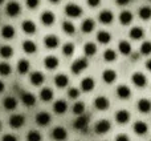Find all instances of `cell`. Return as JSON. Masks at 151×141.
Returning a JSON list of instances; mask_svg holds the SVG:
<instances>
[{
	"mask_svg": "<svg viewBox=\"0 0 151 141\" xmlns=\"http://www.w3.org/2000/svg\"><path fill=\"white\" fill-rule=\"evenodd\" d=\"M110 129H111V124H110V121L106 120V118H101V120H98L94 124V132H96L97 134H105V133H107Z\"/></svg>",
	"mask_w": 151,
	"mask_h": 141,
	"instance_id": "cell-1",
	"label": "cell"
},
{
	"mask_svg": "<svg viewBox=\"0 0 151 141\" xmlns=\"http://www.w3.org/2000/svg\"><path fill=\"white\" fill-rule=\"evenodd\" d=\"M89 121H90L89 116H86V115H80V116H77V118L74 120L73 128L77 129V131L85 132L86 128H88V125H89Z\"/></svg>",
	"mask_w": 151,
	"mask_h": 141,
	"instance_id": "cell-2",
	"label": "cell"
},
{
	"mask_svg": "<svg viewBox=\"0 0 151 141\" xmlns=\"http://www.w3.org/2000/svg\"><path fill=\"white\" fill-rule=\"evenodd\" d=\"M131 81H133V84L135 86H138V88H145L147 84V77L142 72H135L131 76Z\"/></svg>",
	"mask_w": 151,
	"mask_h": 141,
	"instance_id": "cell-3",
	"label": "cell"
},
{
	"mask_svg": "<svg viewBox=\"0 0 151 141\" xmlns=\"http://www.w3.org/2000/svg\"><path fill=\"white\" fill-rule=\"evenodd\" d=\"M89 63L86 59H77V60L74 61L73 64H72V72L74 73V75H78V73H81L82 70H85L88 68Z\"/></svg>",
	"mask_w": 151,
	"mask_h": 141,
	"instance_id": "cell-4",
	"label": "cell"
},
{
	"mask_svg": "<svg viewBox=\"0 0 151 141\" xmlns=\"http://www.w3.org/2000/svg\"><path fill=\"white\" fill-rule=\"evenodd\" d=\"M5 12H7L8 16L15 17V16H17L21 12V5L17 1H9L7 4V7H5Z\"/></svg>",
	"mask_w": 151,
	"mask_h": 141,
	"instance_id": "cell-5",
	"label": "cell"
},
{
	"mask_svg": "<svg viewBox=\"0 0 151 141\" xmlns=\"http://www.w3.org/2000/svg\"><path fill=\"white\" fill-rule=\"evenodd\" d=\"M52 139L56 141H65L68 139V132L64 126H56L52 131Z\"/></svg>",
	"mask_w": 151,
	"mask_h": 141,
	"instance_id": "cell-6",
	"label": "cell"
},
{
	"mask_svg": "<svg viewBox=\"0 0 151 141\" xmlns=\"http://www.w3.org/2000/svg\"><path fill=\"white\" fill-rule=\"evenodd\" d=\"M65 13L69 17H78V16H81V13H82V8H81L80 5L70 3V4H68L65 7Z\"/></svg>",
	"mask_w": 151,
	"mask_h": 141,
	"instance_id": "cell-7",
	"label": "cell"
},
{
	"mask_svg": "<svg viewBox=\"0 0 151 141\" xmlns=\"http://www.w3.org/2000/svg\"><path fill=\"white\" fill-rule=\"evenodd\" d=\"M133 131H134V133L138 134V136H143V134H146L147 131H149V125L142 120L135 121L133 125Z\"/></svg>",
	"mask_w": 151,
	"mask_h": 141,
	"instance_id": "cell-8",
	"label": "cell"
},
{
	"mask_svg": "<svg viewBox=\"0 0 151 141\" xmlns=\"http://www.w3.org/2000/svg\"><path fill=\"white\" fill-rule=\"evenodd\" d=\"M20 99L23 101V104L27 105V107H33L36 104V96L31 92H21Z\"/></svg>",
	"mask_w": 151,
	"mask_h": 141,
	"instance_id": "cell-9",
	"label": "cell"
},
{
	"mask_svg": "<svg viewBox=\"0 0 151 141\" xmlns=\"http://www.w3.org/2000/svg\"><path fill=\"white\" fill-rule=\"evenodd\" d=\"M109 105H110V101L105 96H98L94 100V107L98 110H106L109 108Z\"/></svg>",
	"mask_w": 151,
	"mask_h": 141,
	"instance_id": "cell-10",
	"label": "cell"
},
{
	"mask_svg": "<svg viewBox=\"0 0 151 141\" xmlns=\"http://www.w3.org/2000/svg\"><path fill=\"white\" fill-rule=\"evenodd\" d=\"M25 123V117L23 115H12L9 117V125L12 128L17 129V128H21Z\"/></svg>",
	"mask_w": 151,
	"mask_h": 141,
	"instance_id": "cell-11",
	"label": "cell"
},
{
	"mask_svg": "<svg viewBox=\"0 0 151 141\" xmlns=\"http://www.w3.org/2000/svg\"><path fill=\"white\" fill-rule=\"evenodd\" d=\"M130 120V112L126 109H119L115 112V121L118 124H126Z\"/></svg>",
	"mask_w": 151,
	"mask_h": 141,
	"instance_id": "cell-12",
	"label": "cell"
},
{
	"mask_svg": "<svg viewBox=\"0 0 151 141\" xmlns=\"http://www.w3.org/2000/svg\"><path fill=\"white\" fill-rule=\"evenodd\" d=\"M50 120H52V117L48 112H39L36 115V123L40 126H47L50 123Z\"/></svg>",
	"mask_w": 151,
	"mask_h": 141,
	"instance_id": "cell-13",
	"label": "cell"
},
{
	"mask_svg": "<svg viewBox=\"0 0 151 141\" xmlns=\"http://www.w3.org/2000/svg\"><path fill=\"white\" fill-rule=\"evenodd\" d=\"M44 44H45V47L49 48V49H55V48L58 47L60 40H58V37L55 36V35H48L44 39Z\"/></svg>",
	"mask_w": 151,
	"mask_h": 141,
	"instance_id": "cell-14",
	"label": "cell"
},
{
	"mask_svg": "<svg viewBox=\"0 0 151 141\" xmlns=\"http://www.w3.org/2000/svg\"><path fill=\"white\" fill-rule=\"evenodd\" d=\"M117 96L119 97L121 100H127L129 97L131 96V89L129 88L127 85H118L117 86Z\"/></svg>",
	"mask_w": 151,
	"mask_h": 141,
	"instance_id": "cell-15",
	"label": "cell"
},
{
	"mask_svg": "<svg viewBox=\"0 0 151 141\" xmlns=\"http://www.w3.org/2000/svg\"><path fill=\"white\" fill-rule=\"evenodd\" d=\"M137 108L141 113H149L151 110V101L149 99H141L137 102Z\"/></svg>",
	"mask_w": 151,
	"mask_h": 141,
	"instance_id": "cell-16",
	"label": "cell"
},
{
	"mask_svg": "<svg viewBox=\"0 0 151 141\" xmlns=\"http://www.w3.org/2000/svg\"><path fill=\"white\" fill-rule=\"evenodd\" d=\"M66 109H68V102H66L65 100H57V101L53 104V110H55V113H57V115L65 113Z\"/></svg>",
	"mask_w": 151,
	"mask_h": 141,
	"instance_id": "cell-17",
	"label": "cell"
},
{
	"mask_svg": "<svg viewBox=\"0 0 151 141\" xmlns=\"http://www.w3.org/2000/svg\"><path fill=\"white\" fill-rule=\"evenodd\" d=\"M40 19H41V23L44 24V25H52L53 23H55V13L50 12V11H45V12L41 13V16H40Z\"/></svg>",
	"mask_w": 151,
	"mask_h": 141,
	"instance_id": "cell-18",
	"label": "cell"
},
{
	"mask_svg": "<svg viewBox=\"0 0 151 141\" xmlns=\"http://www.w3.org/2000/svg\"><path fill=\"white\" fill-rule=\"evenodd\" d=\"M115 78H117V73H115L114 69H106V70H104V73H102V80H104L106 84L114 83Z\"/></svg>",
	"mask_w": 151,
	"mask_h": 141,
	"instance_id": "cell-19",
	"label": "cell"
},
{
	"mask_svg": "<svg viewBox=\"0 0 151 141\" xmlns=\"http://www.w3.org/2000/svg\"><path fill=\"white\" fill-rule=\"evenodd\" d=\"M94 85H96V83H94L93 77H85L81 81V89L83 92H91L94 89Z\"/></svg>",
	"mask_w": 151,
	"mask_h": 141,
	"instance_id": "cell-20",
	"label": "cell"
},
{
	"mask_svg": "<svg viewBox=\"0 0 151 141\" xmlns=\"http://www.w3.org/2000/svg\"><path fill=\"white\" fill-rule=\"evenodd\" d=\"M29 81H31L33 85H41L42 83H44V75H42L41 72H39V70H36V72H32L31 76H29Z\"/></svg>",
	"mask_w": 151,
	"mask_h": 141,
	"instance_id": "cell-21",
	"label": "cell"
},
{
	"mask_svg": "<svg viewBox=\"0 0 151 141\" xmlns=\"http://www.w3.org/2000/svg\"><path fill=\"white\" fill-rule=\"evenodd\" d=\"M21 28H23V31L25 32V33L33 35L35 32H36V24L32 20H24L23 24H21Z\"/></svg>",
	"mask_w": 151,
	"mask_h": 141,
	"instance_id": "cell-22",
	"label": "cell"
},
{
	"mask_svg": "<svg viewBox=\"0 0 151 141\" xmlns=\"http://www.w3.org/2000/svg\"><path fill=\"white\" fill-rule=\"evenodd\" d=\"M118 51H119L122 55L127 56V55H130L133 49H131V44L127 41V40H121L119 44H118Z\"/></svg>",
	"mask_w": 151,
	"mask_h": 141,
	"instance_id": "cell-23",
	"label": "cell"
},
{
	"mask_svg": "<svg viewBox=\"0 0 151 141\" xmlns=\"http://www.w3.org/2000/svg\"><path fill=\"white\" fill-rule=\"evenodd\" d=\"M44 65H45V68H48V69H56L58 67V59L52 55L47 56L44 60Z\"/></svg>",
	"mask_w": 151,
	"mask_h": 141,
	"instance_id": "cell-24",
	"label": "cell"
},
{
	"mask_svg": "<svg viewBox=\"0 0 151 141\" xmlns=\"http://www.w3.org/2000/svg\"><path fill=\"white\" fill-rule=\"evenodd\" d=\"M55 84H56V86H58V88H65V86L69 84L68 76L64 75V73H60V75H57L55 77Z\"/></svg>",
	"mask_w": 151,
	"mask_h": 141,
	"instance_id": "cell-25",
	"label": "cell"
},
{
	"mask_svg": "<svg viewBox=\"0 0 151 141\" xmlns=\"http://www.w3.org/2000/svg\"><path fill=\"white\" fill-rule=\"evenodd\" d=\"M99 21L102 24H111L113 23V19H114V15H113L110 11H102L99 13Z\"/></svg>",
	"mask_w": 151,
	"mask_h": 141,
	"instance_id": "cell-26",
	"label": "cell"
},
{
	"mask_svg": "<svg viewBox=\"0 0 151 141\" xmlns=\"http://www.w3.org/2000/svg\"><path fill=\"white\" fill-rule=\"evenodd\" d=\"M23 49L25 53L32 55V53H35L37 51V45L35 44V41H32V40H25V41L23 43Z\"/></svg>",
	"mask_w": 151,
	"mask_h": 141,
	"instance_id": "cell-27",
	"label": "cell"
},
{
	"mask_svg": "<svg viewBox=\"0 0 151 141\" xmlns=\"http://www.w3.org/2000/svg\"><path fill=\"white\" fill-rule=\"evenodd\" d=\"M97 40H98V43H101V44H109V43L111 41V35L107 31H99L98 33H97Z\"/></svg>",
	"mask_w": 151,
	"mask_h": 141,
	"instance_id": "cell-28",
	"label": "cell"
},
{
	"mask_svg": "<svg viewBox=\"0 0 151 141\" xmlns=\"http://www.w3.org/2000/svg\"><path fill=\"white\" fill-rule=\"evenodd\" d=\"M94 27H96V24H94V21L91 19H85L82 21V24H81V29H82L83 33H90L94 29Z\"/></svg>",
	"mask_w": 151,
	"mask_h": 141,
	"instance_id": "cell-29",
	"label": "cell"
},
{
	"mask_svg": "<svg viewBox=\"0 0 151 141\" xmlns=\"http://www.w3.org/2000/svg\"><path fill=\"white\" fill-rule=\"evenodd\" d=\"M3 105H4V108L7 110H13L16 109V107H17V100L15 99V97H5L4 99V102H3Z\"/></svg>",
	"mask_w": 151,
	"mask_h": 141,
	"instance_id": "cell-30",
	"label": "cell"
},
{
	"mask_svg": "<svg viewBox=\"0 0 151 141\" xmlns=\"http://www.w3.org/2000/svg\"><path fill=\"white\" fill-rule=\"evenodd\" d=\"M1 36L4 37V39H7V40L12 39V37L15 36V28H13L12 25H9V24L4 25L1 28Z\"/></svg>",
	"mask_w": 151,
	"mask_h": 141,
	"instance_id": "cell-31",
	"label": "cell"
},
{
	"mask_svg": "<svg viewBox=\"0 0 151 141\" xmlns=\"http://www.w3.org/2000/svg\"><path fill=\"white\" fill-rule=\"evenodd\" d=\"M133 21V13L129 12V11H123L119 15V23L123 25H129V24Z\"/></svg>",
	"mask_w": 151,
	"mask_h": 141,
	"instance_id": "cell-32",
	"label": "cell"
},
{
	"mask_svg": "<svg viewBox=\"0 0 151 141\" xmlns=\"http://www.w3.org/2000/svg\"><path fill=\"white\" fill-rule=\"evenodd\" d=\"M129 35H130V37L133 40H141L142 37L145 36V32H143V29L139 28V27H134V28L130 29Z\"/></svg>",
	"mask_w": 151,
	"mask_h": 141,
	"instance_id": "cell-33",
	"label": "cell"
},
{
	"mask_svg": "<svg viewBox=\"0 0 151 141\" xmlns=\"http://www.w3.org/2000/svg\"><path fill=\"white\" fill-rule=\"evenodd\" d=\"M40 99L45 102L50 101V100L53 99V91L50 88H42L41 91H40Z\"/></svg>",
	"mask_w": 151,
	"mask_h": 141,
	"instance_id": "cell-34",
	"label": "cell"
},
{
	"mask_svg": "<svg viewBox=\"0 0 151 141\" xmlns=\"http://www.w3.org/2000/svg\"><path fill=\"white\" fill-rule=\"evenodd\" d=\"M29 67H31V64H29L28 60H25V59H21V60H19V63H17V70H19V73H21V75L27 73L29 70Z\"/></svg>",
	"mask_w": 151,
	"mask_h": 141,
	"instance_id": "cell-35",
	"label": "cell"
},
{
	"mask_svg": "<svg viewBox=\"0 0 151 141\" xmlns=\"http://www.w3.org/2000/svg\"><path fill=\"white\" fill-rule=\"evenodd\" d=\"M13 55V48L9 47V45H3V47H0V56H1L3 59H9L12 57Z\"/></svg>",
	"mask_w": 151,
	"mask_h": 141,
	"instance_id": "cell-36",
	"label": "cell"
},
{
	"mask_svg": "<svg viewBox=\"0 0 151 141\" xmlns=\"http://www.w3.org/2000/svg\"><path fill=\"white\" fill-rule=\"evenodd\" d=\"M83 52L86 56H94L97 52V45L94 43H86L83 45Z\"/></svg>",
	"mask_w": 151,
	"mask_h": 141,
	"instance_id": "cell-37",
	"label": "cell"
},
{
	"mask_svg": "<svg viewBox=\"0 0 151 141\" xmlns=\"http://www.w3.org/2000/svg\"><path fill=\"white\" fill-rule=\"evenodd\" d=\"M63 31L65 32V33H68V35H73L74 32H76V27H74V24L72 23V21H64L63 23Z\"/></svg>",
	"mask_w": 151,
	"mask_h": 141,
	"instance_id": "cell-38",
	"label": "cell"
},
{
	"mask_svg": "<svg viewBox=\"0 0 151 141\" xmlns=\"http://www.w3.org/2000/svg\"><path fill=\"white\" fill-rule=\"evenodd\" d=\"M73 113H74V115H77V116L83 115V113H85V104H83L82 101L74 102V105H73Z\"/></svg>",
	"mask_w": 151,
	"mask_h": 141,
	"instance_id": "cell-39",
	"label": "cell"
},
{
	"mask_svg": "<svg viewBox=\"0 0 151 141\" xmlns=\"http://www.w3.org/2000/svg\"><path fill=\"white\" fill-rule=\"evenodd\" d=\"M115 59H117V53H115V51L106 49L104 52V60L107 61V63H111V61H114Z\"/></svg>",
	"mask_w": 151,
	"mask_h": 141,
	"instance_id": "cell-40",
	"label": "cell"
},
{
	"mask_svg": "<svg viewBox=\"0 0 151 141\" xmlns=\"http://www.w3.org/2000/svg\"><path fill=\"white\" fill-rule=\"evenodd\" d=\"M139 17L142 19V20H149L151 17V8L150 7H142L141 9H139Z\"/></svg>",
	"mask_w": 151,
	"mask_h": 141,
	"instance_id": "cell-41",
	"label": "cell"
},
{
	"mask_svg": "<svg viewBox=\"0 0 151 141\" xmlns=\"http://www.w3.org/2000/svg\"><path fill=\"white\" fill-rule=\"evenodd\" d=\"M142 55L145 56H149L151 55V41H143L141 44V48H139Z\"/></svg>",
	"mask_w": 151,
	"mask_h": 141,
	"instance_id": "cell-42",
	"label": "cell"
},
{
	"mask_svg": "<svg viewBox=\"0 0 151 141\" xmlns=\"http://www.w3.org/2000/svg\"><path fill=\"white\" fill-rule=\"evenodd\" d=\"M41 140H42V136L37 131H31L27 134V141H41Z\"/></svg>",
	"mask_w": 151,
	"mask_h": 141,
	"instance_id": "cell-43",
	"label": "cell"
},
{
	"mask_svg": "<svg viewBox=\"0 0 151 141\" xmlns=\"http://www.w3.org/2000/svg\"><path fill=\"white\" fill-rule=\"evenodd\" d=\"M11 72H12V68H11V65L8 63H0V75L1 76H8L11 75Z\"/></svg>",
	"mask_w": 151,
	"mask_h": 141,
	"instance_id": "cell-44",
	"label": "cell"
},
{
	"mask_svg": "<svg viewBox=\"0 0 151 141\" xmlns=\"http://www.w3.org/2000/svg\"><path fill=\"white\" fill-rule=\"evenodd\" d=\"M74 52V45L72 44V43H66V44H64L63 47V53L65 56H72Z\"/></svg>",
	"mask_w": 151,
	"mask_h": 141,
	"instance_id": "cell-45",
	"label": "cell"
},
{
	"mask_svg": "<svg viewBox=\"0 0 151 141\" xmlns=\"http://www.w3.org/2000/svg\"><path fill=\"white\" fill-rule=\"evenodd\" d=\"M68 96H69V99H73V100L78 99V97H80V89L78 88H70L68 91Z\"/></svg>",
	"mask_w": 151,
	"mask_h": 141,
	"instance_id": "cell-46",
	"label": "cell"
},
{
	"mask_svg": "<svg viewBox=\"0 0 151 141\" xmlns=\"http://www.w3.org/2000/svg\"><path fill=\"white\" fill-rule=\"evenodd\" d=\"M40 4V0H27V7L31 8V9H35L37 8Z\"/></svg>",
	"mask_w": 151,
	"mask_h": 141,
	"instance_id": "cell-47",
	"label": "cell"
},
{
	"mask_svg": "<svg viewBox=\"0 0 151 141\" xmlns=\"http://www.w3.org/2000/svg\"><path fill=\"white\" fill-rule=\"evenodd\" d=\"M115 141H130V139H129L127 134L119 133V134H117V137H115Z\"/></svg>",
	"mask_w": 151,
	"mask_h": 141,
	"instance_id": "cell-48",
	"label": "cell"
},
{
	"mask_svg": "<svg viewBox=\"0 0 151 141\" xmlns=\"http://www.w3.org/2000/svg\"><path fill=\"white\" fill-rule=\"evenodd\" d=\"M1 141H17V139H16V136H13V134H5L1 139Z\"/></svg>",
	"mask_w": 151,
	"mask_h": 141,
	"instance_id": "cell-49",
	"label": "cell"
},
{
	"mask_svg": "<svg viewBox=\"0 0 151 141\" xmlns=\"http://www.w3.org/2000/svg\"><path fill=\"white\" fill-rule=\"evenodd\" d=\"M99 3H101V0H88V4L90 7H97V5H99Z\"/></svg>",
	"mask_w": 151,
	"mask_h": 141,
	"instance_id": "cell-50",
	"label": "cell"
},
{
	"mask_svg": "<svg viewBox=\"0 0 151 141\" xmlns=\"http://www.w3.org/2000/svg\"><path fill=\"white\" fill-rule=\"evenodd\" d=\"M115 1H117L118 5H126L130 3V0H115Z\"/></svg>",
	"mask_w": 151,
	"mask_h": 141,
	"instance_id": "cell-51",
	"label": "cell"
},
{
	"mask_svg": "<svg viewBox=\"0 0 151 141\" xmlns=\"http://www.w3.org/2000/svg\"><path fill=\"white\" fill-rule=\"evenodd\" d=\"M146 68L151 72V59H150V60H147V61H146Z\"/></svg>",
	"mask_w": 151,
	"mask_h": 141,
	"instance_id": "cell-52",
	"label": "cell"
},
{
	"mask_svg": "<svg viewBox=\"0 0 151 141\" xmlns=\"http://www.w3.org/2000/svg\"><path fill=\"white\" fill-rule=\"evenodd\" d=\"M4 88H5V86H4V83H3V81L0 80V93H1V92L4 91Z\"/></svg>",
	"mask_w": 151,
	"mask_h": 141,
	"instance_id": "cell-53",
	"label": "cell"
},
{
	"mask_svg": "<svg viewBox=\"0 0 151 141\" xmlns=\"http://www.w3.org/2000/svg\"><path fill=\"white\" fill-rule=\"evenodd\" d=\"M49 1H50V3H58L60 0H49Z\"/></svg>",
	"mask_w": 151,
	"mask_h": 141,
	"instance_id": "cell-54",
	"label": "cell"
},
{
	"mask_svg": "<svg viewBox=\"0 0 151 141\" xmlns=\"http://www.w3.org/2000/svg\"><path fill=\"white\" fill-rule=\"evenodd\" d=\"M3 1H4V0H0V4H1V3H3Z\"/></svg>",
	"mask_w": 151,
	"mask_h": 141,
	"instance_id": "cell-55",
	"label": "cell"
},
{
	"mask_svg": "<svg viewBox=\"0 0 151 141\" xmlns=\"http://www.w3.org/2000/svg\"><path fill=\"white\" fill-rule=\"evenodd\" d=\"M0 128H1V123H0Z\"/></svg>",
	"mask_w": 151,
	"mask_h": 141,
	"instance_id": "cell-56",
	"label": "cell"
},
{
	"mask_svg": "<svg viewBox=\"0 0 151 141\" xmlns=\"http://www.w3.org/2000/svg\"><path fill=\"white\" fill-rule=\"evenodd\" d=\"M150 1H151V0H150Z\"/></svg>",
	"mask_w": 151,
	"mask_h": 141,
	"instance_id": "cell-57",
	"label": "cell"
}]
</instances>
